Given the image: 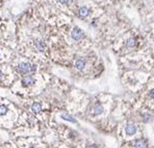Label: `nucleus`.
<instances>
[{"label": "nucleus", "mask_w": 154, "mask_h": 148, "mask_svg": "<svg viewBox=\"0 0 154 148\" xmlns=\"http://www.w3.org/2000/svg\"><path fill=\"white\" fill-rule=\"evenodd\" d=\"M17 71L21 74H27V73L36 71V66L29 63H21L17 66Z\"/></svg>", "instance_id": "nucleus-1"}, {"label": "nucleus", "mask_w": 154, "mask_h": 148, "mask_svg": "<svg viewBox=\"0 0 154 148\" xmlns=\"http://www.w3.org/2000/svg\"><path fill=\"white\" fill-rule=\"evenodd\" d=\"M71 37H72L73 40L78 41V40H80V39L83 38V31L80 28H78V27H75L72 30V32H71Z\"/></svg>", "instance_id": "nucleus-2"}, {"label": "nucleus", "mask_w": 154, "mask_h": 148, "mask_svg": "<svg viewBox=\"0 0 154 148\" xmlns=\"http://www.w3.org/2000/svg\"><path fill=\"white\" fill-rule=\"evenodd\" d=\"M35 78L32 76H26L22 79V85L24 87H30V86H32L35 84Z\"/></svg>", "instance_id": "nucleus-3"}, {"label": "nucleus", "mask_w": 154, "mask_h": 148, "mask_svg": "<svg viewBox=\"0 0 154 148\" xmlns=\"http://www.w3.org/2000/svg\"><path fill=\"white\" fill-rule=\"evenodd\" d=\"M125 133L128 136H133L136 133V126L134 124H128L125 127Z\"/></svg>", "instance_id": "nucleus-4"}, {"label": "nucleus", "mask_w": 154, "mask_h": 148, "mask_svg": "<svg viewBox=\"0 0 154 148\" xmlns=\"http://www.w3.org/2000/svg\"><path fill=\"white\" fill-rule=\"evenodd\" d=\"M133 147L134 148H146L147 147V142L144 139L135 140L134 143H133Z\"/></svg>", "instance_id": "nucleus-5"}, {"label": "nucleus", "mask_w": 154, "mask_h": 148, "mask_svg": "<svg viewBox=\"0 0 154 148\" xmlns=\"http://www.w3.org/2000/svg\"><path fill=\"white\" fill-rule=\"evenodd\" d=\"M89 14H90V11H89V8L85 7V6L80 7L79 11H78V15H79V17H81V18L86 17V16H89Z\"/></svg>", "instance_id": "nucleus-6"}, {"label": "nucleus", "mask_w": 154, "mask_h": 148, "mask_svg": "<svg viewBox=\"0 0 154 148\" xmlns=\"http://www.w3.org/2000/svg\"><path fill=\"white\" fill-rule=\"evenodd\" d=\"M84 66H85V62L83 60H77L76 63H75V68L77 70H82L84 68Z\"/></svg>", "instance_id": "nucleus-7"}, {"label": "nucleus", "mask_w": 154, "mask_h": 148, "mask_svg": "<svg viewBox=\"0 0 154 148\" xmlns=\"http://www.w3.org/2000/svg\"><path fill=\"white\" fill-rule=\"evenodd\" d=\"M35 46H36V48L38 49L39 51H44V49H45V44H44V42L41 41V40L35 41Z\"/></svg>", "instance_id": "nucleus-8"}, {"label": "nucleus", "mask_w": 154, "mask_h": 148, "mask_svg": "<svg viewBox=\"0 0 154 148\" xmlns=\"http://www.w3.org/2000/svg\"><path fill=\"white\" fill-rule=\"evenodd\" d=\"M31 111H32L35 114H39V113L42 111V105H41L39 102H35V103L31 105Z\"/></svg>", "instance_id": "nucleus-9"}, {"label": "nucleus", "mask_w": 154, "mask_h": 148, "mask_svg": "<svg viewBox=\"0 0 154 148\" xmlns=\"http://www.w3.org/2000/svg\"><path fill=\"white\" fill-rule=\"evenodd\" d=\"M61 118L65 119V120H67V121L73 122V123H77V121H76L75 118H73L72 116H70V115H67V114H63V115H61Z\"/></svg>", "instance_id": "nucleus-10"}, {"label": "nucleus", "mask_w": 154, "mask_h": 148, "mask_svg": "<svg viewBox=\"0 0 154 148\" xmlns=\"http://www.w3.org/2000/svg\"><path fill=\"white\" fill-rule=\"evenodd\" d=\"M94 113H95L96 115L102 114V113H103V107H102V105H100V104H96V105H95V107H94Z\"/></svg>", "instance_id": "nucleus-11"}, {"label": "nucleus", "mask_w": 154, "mask_h": 148, "mask_svg": "<svg viewBox=\"0 0 154 148\" xmlns=\"http://www.w3.org/2000/svg\"><path fill=\"white\" fill-rule=\"evenodd\" d=\"M7 113V107L4 104H0V116H3Z\"/></svg>", "instance_id": "nucleus-12"}, {"label": "nucleus", "mask_w": 154, "mask_h": 148, "mask_svg": "<svg viewBox=\"0 0 154 148\" xmlns=\"http://www.w3.org/2000/svg\"><path fill=\"white\" fill-rule=\"evenodd\" d=\"M126 45H127V47H133L134 45H135V41H134V39H128L127 40V42H126Z\"/></svg>", "instance_id": "nucleus-13"}, {"label": "nucleus", "mask_w": 154, "mask_h": 148, "mask_svg": "<svg viewBox=\"0 0 154 148\" xmlns=\"http://www.w3.org/2000/svg\"><path fill=\"white\" fill-rule=\"evenodd\" d=\"M143 120H144L145 122L150 121V120H151V115H150V114H145L144 116H143Z\"/></svg>", "instance_id": "nucleus-14"}, {"label": "nucleus", "mask_w": 154, "mask_h": 148, "mask_svg": "<svg viewBox=\"0 0 154 148\" xmlns=\"http://www.w3.org/2000/svg\"><path fill=\"white\" fill-rule=\"evenodd\" d=\"M58 2H60V3H63V4H67V3H69L71 0H57Z\"/></svg>", "instance_id": "nucleus-15"}, {"label": "nucleus", "mask_w": 154, "mask_h": 148, "mask_svg": "<svg viewBox=\"0 0 154 148\" xmlns=\"http://www.w3.org/2000/svg\"><path fill=\"white\" fill-rule=\"evenodd\" d=\"M149 96L151 97V98H153L154 99V89H152L150 92H149Z\"/></svg>", "instance_id": "nucleus-16"}, {"label": "nucleus", "mask_w": 154, "mask_h": 148, "mask_svg": "<svg viewBox=\"0 0 154 148\" xmlns=\"http://www.w3.org/2000/svg\"><path fill=\"white\" fill-rule=\"evenodd\" d=\"M89 148H98V147H97L96 145H94V144H93V145H90V146H89Z\"/></svg>", "instance_id": "nucleus-17"}, {"label": "nucleus", "mask_w": 154, "mask_h": 148, "mask_svg": "<svg viewBox=\"0 0 154 148\" xmlns=\"http://www.w3.org/2000/svg\"><path fill=\"white\" fill-rule=\"evenodd\" d=\"M2 76H3V75H2V72H1V71H0V79H1V78H2Z\"/></svg>", "instance_id": "nucleus-18"}]
</instances>
